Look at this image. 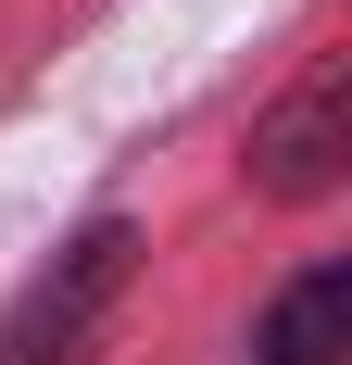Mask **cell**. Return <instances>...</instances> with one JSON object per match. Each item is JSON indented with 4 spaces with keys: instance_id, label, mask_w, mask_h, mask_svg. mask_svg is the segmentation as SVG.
I'll return each instance as SVG.
<instances>
[{
    "instance_id": "6da1fadb",
    "label": "cell",
    "mask_w": 352,
    "mask_h": 365,
    "mask_svg": "<svg viewBox=\"0 0 352 365\" xmlns=\"http://www.w3.org/2000/svg\"><path fill=\"white\" fill-rule=\"evenodd\" d=\"M126 264H139V227H126V215H101L88 240H63L51 277H26V302L0 315V365H76L88 328L126 302Z\"/></svg>"
},
{
    "instance_id": "7a4b0ae2",
    "label": "cell",
    "mask_w": 352,
    "mask_h": 365,
    "mask_svg": "<svg viewBox=\"0 0 352 365\" xmlns=\"http://www.w3.org/2000/svg\"><path fill=\"white\" fill-rule=\"evenodd\" d=\"M340 177H352V63L327 51V63L252 126V189H264V202H327Z\"/></svg>"
},
{
    "instance_id": "3957f363",
    "label": "cell",
    "mask_w": 352,
    "mask_h": 365,
    "mask_svg": "<svg viewBox=\"0 0 352 365\" xmlns=\"http://www.w3.org/2000/svg\"><path fill=\"white\" fill-rule=\"evenodd\" d=\"M252 365H352V264L289 277V290H277V315L252 328Z\"/></svg>"
}]
</instances>
